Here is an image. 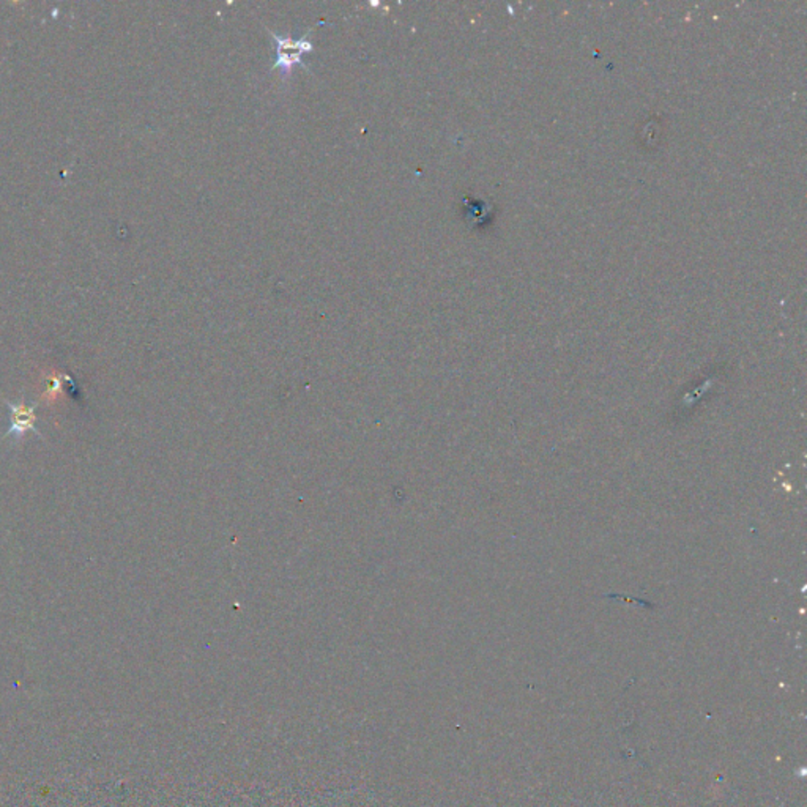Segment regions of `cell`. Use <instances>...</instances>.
<instances>
[{"label": "cell", "mask_w": 807, "mask_h": 807, "mask_svg": "<svg viewBox=\"0 0 807 807\" xmlns=\"http://www.w3.org/2000/svg\"><path fill=\"white\" fill-rule=\"evenodd\" d=\"M4 401L7 404L8 413H10V426H8L5 436L2 437V442L10 440V445H20L29 432H32L37 437L43 438L42 431L37 426L38 418L35 413L38 403L29 404L26 401H10V399H4Z\"/></svg>", "instance_id": "1"}, {"label": "cell", "mask_w": 807, "mask_h": 807, "mask_svg": "<svg viewBox=\"0 0 807 807\" xmlns=\"http://www.w3.org/2000/svg\"><path fill=\"white\" fill-rule=\"evenodd\" d=\"M69 376H49L45 382V391H43V397L45 399H54L55 396H59L62 393L63 388V380H69Z\"/></svg>", "instance_id": "3"}, {"label": "cell", "mask_w": 807, "mask_h": 807, "mask_svg": "<svg viewBox=\"0 0 807 807\" xmlns=\"http://www.w3.org/2000/svg\"><path fill=\"white\" fill-rule=\"evenodd\" d=\"M268 32L278 45V51H276L278 55H276V62L272 65V69H281L284 76L290 75L297 65L309 69L305 63L301 62V55L305 53H313V49H314V45L308 40L309 32L298 40L290 38V35L281 37V35L272 32L270 29H268Z\"/></svg>", "instance_id": "2"}]
</instances>
